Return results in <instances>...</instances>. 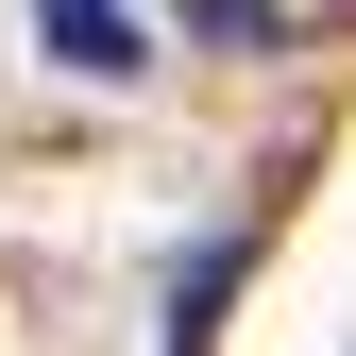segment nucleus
<instances>
[{
	"label": "nucleus",
	"instance_id": "obj_1",
	"mask_svg": "<svg viewBox=\"0 0 356 356\" xmlns=\"http://www.w3.org/2000/svg\"><path fill=\"white\" fill-rule=\"evenodd\" d=\"M34 51H51L68 85H136L153 68V17L136 0H34Z\"/></svg>",
	"mask_w": 356,
	"mask_h": 356
}]
</instances>
